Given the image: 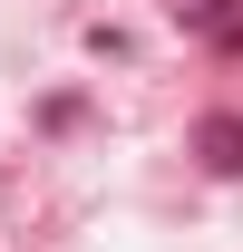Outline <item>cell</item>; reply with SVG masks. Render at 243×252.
<instances>
[{
    "mask_svg": "<svg viewBox=\"0 0 243 252\" xmlns=\"http://www.w3.org/2000/svg\"><path fill=\"white\" fill-rule=\"evenodd\" d=\"M195 156H204L214 175H243V117H204L195 126Z\"/></svg>",
    "mask_w": 243,
    "mask_h": 252,
    "instance_id": "1",
    "label": "cell"
}]
</instances>
